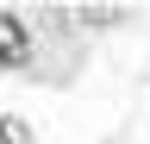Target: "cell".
I'll use <instances>...</instances> for the list:
<instances>
[{
	"instance_id": "cell-1",
	"label": "cell",
	"mask_w": 150,
	"mask_h": 144,
	"mask_svg": "<svg viewBox=\"0 0 150 144\" xmlns=\"http://www.w3.org/2000/svg\"><path fill=\"white\" fill-rule=\"evenodd\" d=\"M31 63V31L13 6H0V69H25Z\"/></svg>"
},
{
	"instance_id": "cell-2",
	"label": "cell",
	"mask_w": 150,
	"mask_h": 144,
	"mask_svg": "<svg viewBox=\"0 0 150 144\" xmlns=\"http://www.w3.org/2000/svg\"><path fill=\"white\" fill-rule=\"evenodd\" d=\"M0 144H38V132H31L19 113H0Z\"/></svg>"
}]
</instances>
